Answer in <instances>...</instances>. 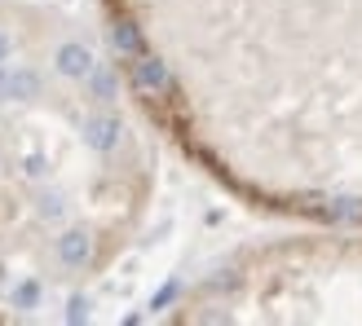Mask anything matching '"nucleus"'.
I'll return each mask as SVG.
<instances>
[{"instance_id":"obj_2","label":"nucleus","mask_w":362,"mask_h":326,"mask_svg":"<svg viewBox=\"0 0 362 326\" xmlns=\"http://www.w3.org/2000/svg\"><path fill=\"white\" fill-rule=\"evenodd\" d=\"M111 40L0 0V322L71 300L146 221L155 150Z\"/></svg>"},{"instance_id":"obj_3","label":"nucleus","mask_w":362,"mask_h":326,"mask_svg":"<svg viewBox=\"0 0 362 326\" xmlns=\"http://www.w3.org/2000/svg\"><path fill=\"white\" fill-rule=\"evenodd\" d=\"M168 322H362V229L257 243L186 286Z\"/></svg>"},{"instance_id":"obj_1","label":"nucleus","mask_w":362,"mask_h":326,"mask_svg":"<svg viewBox=\"0 0 362 326\" xmlns=\"http://www.w3.org/2000/svg\"><path fill=\"white\" fill-rule=\"evenodd\" d=\"M146 119L243 203L362 229V0H102Z\"/></svg>"}]
</instances>
